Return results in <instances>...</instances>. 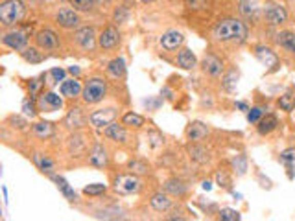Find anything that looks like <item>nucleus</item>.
Returning a JSON list of instances; mask_svg holds the SVG:
<instances>
[{"label": "nucleus", "mask_w": 295, "mask_h": 221, "mask_svg": "<svg viewBox=\"0 0 295 221\" xmlns=\"http://www.w3.org/2000/svg\"><path fill=\"white\" fill-rule=\"evenodd\" d=\"M214 37L220 41H244L247 37V30L236 18H227L214 28Z\"/></svg>", "instance_id": "1"}, {"label": "nucleus", "mask_w": 295, "mask_h": 221, "mask_svg": "<svg viewBox=\"0 0 295 221\" xmlns=\"http://www.w3.org/2000/svg\"><path fill=\"white\" fill-rule=\"evenodd\" d=\"M63 79H65L63 69H52L50 72H48V83H50V85H57V83L63 81Z\"/></svg>", "instance_id": "31"}, {"label": "nucleus", "mask_w": 295, "mask_h": 221, "mask_svg": "<svg viewBox=\"0 0 295 221\" xmlns=\"http://www.w3.org/2000/svg\"><path fill=\"white\" fill-rule=\"evenodd\" d=\"M161 45L166 50H177V46L183 45V35L179 32H166L161 39Z\"/></svg>", "instance_id": "13"}, {"label": "nucleus", "mask_w": 295, "mask_h": 221, "mask_svg": "<svg viewBox=\"0 0 295 221\" xmlns=\"http://www.w3.org/2000/svg\"><path fill=\"white\" fill-rule=\"evenodd\" d=\"M235 78H238V74H236V72H230L229 76L225 78V89H227V91H233V85L236 83Z\"/></svg>", "instance_id": "42"}, {"label": "nucleus", "mask_w": 295, "mask_h": 221, "mask_svg": "<svg viewBox=\"0 0 295 221\" xmlns=\"http://www.w3.org/2000/svg\"><path fill=\"white\" fill-rule=\"evenodd\" d=\"M129 168H131L135 173H146V171H148V166L144 164V162H140V161L129 162Z\"/></svg>", "instance_id": "39"}, {"label": "nucleus", "mask_w": 295, "mask_h": 221, "mask_svg": "<svg viewBox=\"0 0 295 221\" xmlns=\"http://www.w3.org/2000/svg\"><path fill=\"white\" fill-rule=\"evenodd\" d=\"M203 188H205V190H210L212 184H210V183H203Z\"/></svg>", "instance_id": "47"}, {"label": "nucleus", "mask_w": 295, "mask_h": 221, "mask_svg": "<svg viewBox=\"0 0 295 221\" xmlns=\"http://www.w3.org/2000/svg\"><path fill=\"white\" fill-rule=\"evenodd\" d=\"M125 17H128V11H125V8H118L115 11V20H116V23H122Z\"/></svg>", "instance_id": "44"}, {"label": "nucleus", "mask_w": 295, "mask_h": 221, "mask_svg": "<svg viewBox=\"0 0 295 221\" xmlns=\"http://www.w3.org/2000/svg\"><path fill=\"white\" fill-rule=\"evenodd\" d=\"M69 72H70V74H76V76H78V74H79V69H78V67H70Z\"/></svg>", "instance_id": "45"}, {"label": "nucleus", "mask_w": 295, "mask_h": 221, "mask_svg": "<svg viewBox=\"0 0 295 221\" xmlns=\"http://www.w3.org/2000/svg\"><path fill=\"white\" fill-rule=\"evenodd\" d=\"M236 107H238V109H242V110H249L247 105H245V103H242V101H240V103H236Z\"/></svg>", "instance_id": "46"}, {"label": "nucleus", "mask_w": 295, "mask_h": 221, "mask_svg": "<svg viewBox=\"0 0 295 221\" xmlns=\"http://www.w3.org/2000/svg\"><path fill=\"white\" fill-rule=\"evenodd\" d=\"M260 116H262V109H258V107H255V109H249V113H247V120H249V122H251V124L258 122V120H260Z\"/></svg>", "instance_id": "40"}, {"label": "nucleus", "mask_w": 295, "mask_h": 221, "mask_svg": "<svg viewBox=\"0 0 295 221\" xmlns=\"http://www.w3.org/2000/svg\"><path fill=\"white\" fill-rule=\"evenodd\" d=\"M26 13L23 0H6L0 4V23L4 26H13Z\"/></svg>", "instance_id": "2"}, {"label": "nucleus", "mask_w": 295, "mask_h": 221, "mask_svg": "<svg viewBox=\"0 0 295 221\" xmlns=\"http://www.w3.org/2000/svg\"><path fill=\"white\" fill-rule=\"evenodd\" d=\"M257 57L260 59V63H262L264 67H269V69L277 67V55L273 54L269 48H266V46H258V48H257Z\"/></svg>", "instance_id": "14"}, {"label": "nucleus", "mask_w": 295, "mask_h": 221, "mask_svg": "<svg viewBox=\"0 0 295 221\" xmlns=\"http://www.w3.org/2000/svg\"><path fill=\"white\" fill-rule=\"evenodd\" d=\"M203 67H205V70H207L210 76H218V74L221 72V61L218 59V57H214V55H208V57H205V61H203Z\"/></svg>", "instance_id": "18"}, {"label": "nucleus", "mask_w": 295, "mask_h": 221, "mask_svg": "<svg viewBox=\"0 0 295 221\" xmlns=\"http://www.w3.org/2000/svg\"><path fill=\"white\" fill-rule=\"evenodd\" d=\"M81 92V85L78 79H63L61 83V94L69 98H76Z\"/></svg>", "instance_id": "15"}, {"label": "nucleus", "mask_w": 295, "mask_h": 221, "mask_svg": "<svg viewBox=\"0 0 295 221\" xmlns=\"http://www.w3.org/2000/svg\"><path fill=\"white\" fill-rule=\"evenodd\" d=\"M0 216H2V210H0Z\"/></svg>", "instance_id": "50"}, {"label": "nucleus", "mask_w": 295, "mask_h": 221, "mask_svg": "<svg viewBox=\"0 0 295 221\" xmlns=\"http://www.w3.org/2000/svg\"><path fill=\"white\" fill-rule=\"evenodd\" d=\"M240 11L247 15V17H251L257 11V0H242L240 2Z\"/></svg>", "instance_id": "30"}, {"label": "nucleus", "mask_w": 295, "mask_h": 221, "mask_svg": "<svg viewBox=\"0 0 295 221\" xmlns=\"http://www.w3.org/2000/svg\"><path fill=\"white\" fill-rule=\"evenodd\" d=\"M140 2H146V4H148V2H153V0H140Z\"/></svg>", "instance_id": "48"}, {"label": "nucleus", "mask_w": 295, "mask_h": 221, "mask_svg": "<svg viewBox=\"0 0 295 221\" xmlns=\"http://www.w3.org/2000/svg\"><path fill=\"white\" fill-rule=\"evenodd\" d=\"M264 15H266L267 23H271V24H281L286 20V9L282 8V6H277V4L266 6Z\"/></svg>", "instance_id": "10"}, {"label": "nucleus", "mask_w": 295, "mask_h": 221, "mask_svg": "<svg viewBox=\"0 0 295 221\" xmlns=\"http://www.w3.org/2000/svg\"><path fill=\"white\" fill-rule=\"evenodd\" d=\"M39 107H41V110H48V113L59 110L61 107H63V100H61L55 92H45V94H41V98H39Z\"/></svg>", "instance_id": "7"}, {"label": "nucleus", "mask_w": 295, "mask_h": 221, "mask_svg": "<svg viewBox=\"0 0 295 221\" xmlns=\"http://www.w3.org/2000/svg\"><path fill=\"white\" fill-rule=\"evenodd\" d=\"M279 45L281 46H284L286 50H290V52H293L295 54V35L293 33H290V32H282V33H279Z\"/></svg>", "instance_id": "23"}, {"label": "nucleus", "mask_w": 295, "mask_h": 221, "mask_svg": "<svg viewBox=\"0 0 295 221\" xmlns=\"http://www.w3.org/2000/svg\"><path fill=\"white\" fill-rule=\"evenodd\" d=\"M33 2H41V0H33Z\"/></svg>", "instance_id": "49"}, {"label": "nucleus", "mask_w": 295, "mask_h": 221, "mask_svg": "<svg viewBox=\"0 0 295 221\" xmlns=\"http://www.w3.org/2000/svg\"><path fill=\"white\" fill-rule=\"evenodd\" d=\"M106 190H107L106 184L96 183V184H89V186H85V188H83V193H87V195H100V193H103Z\"/></svg>", "instance_id": "32"}, {"label": "nucleus", "mask_w": 295, "mask_h": 221, "mask_svg": "<svg viewBox=\"0 0 295 221\" xmlns=\"http://www.w3.org/2000/svg\"><path fill=\"white\" fill-rule=\"evenodd\" d=\"M23 109H24V115H28V116H33L35 115V109H33V103L32 101H24L23 103Z\"/></svg>", "instance_id": "43"}, {"label": "nucleus", "mask_w": 295, "mask_h": 221, "mask_svg": "<svg viewBox=\"0 0 295 221\" xmlns=\"http://www.w3.org/2000/svg\"><path fill=\"white\" fill-rule=\"evenodd\" d=\"M166 190L172 193H179V195L184 193V186L181 181H168V183H166Z\"/></svg>", "instance_id": "34"}, {"label": "nucleus", "mask_w": 295, "mask_h": 221, "mask_svg": "<svg viewBox=\"0 0 295 221\" xmlns=\"http://www.w3.org/2000/svg\"><path fill=\"white\" fill-rule=\"evenodd\" d=\"M207 133H208L207 125H203L201 122H194L188 129V137L192 138V140H201L203 137H207Z\"/></svg>", "instance_id": "19"}, {"label": "nucleus", "mask_w": 295, "mask_h": 221, "mask_svg": "<svg viewBox=\"0 0 295 221\" xmlns=\"http://www.w3.org/2000/svg\"><path fill=\"white\" fill-rule=\"evenodd\" d=\"M107 70H109V74L113 78H122L125 74V61L122 59V57H116V59H113L109 63Z\"/></svg>", "instance_id": "17"}, {"label": "nucleus", "mask_w": 295, "mask_h": 221, "mask_svg": "<svg viewBox=\"0 0 295 221\" xmlns=\"http://www.w3.org/2000/svg\"><path fill=\"white\" fill-rule=\"evenodd\" d=\"M35 161L37 164H39V168H41L43 171H50L52 166H54V162L48 159V157H43V155H35Z\"/></svg>", "instance_id": "36"}, {"label": "nucleus", "mask_w": 295, "mask_h": 221, "mask_svg": "<svg viewBox=\"0 0 295 221\" xmlns=\"http://www.w3.org/2000/svg\"><path fill=\"white\" fill-rule=\"evenodd\" d=\"M67 124H69L70 127H81L83 116L81 113H79V109H72V113H70L69 118H67Z\"/></svg>", "instance_id": "29"}, {"label": "nucleus", "mask_w": 295, "mask_h": 221, "mask_svg": "<svg viewBox=\"0 0 295 221\" xmlns=\"http://www.w3.org/2000/svg\"><path fill=\"white\" fill-rule=\"evenodd\" d=\"M177 61H179V67H183L186 70L196 67V55L192 54V50H183L179 54V57H177Z\"/></svg>", "instance_id": "20"}, {"label": "nucleus", "mask_w": 295, "mask_h": 221, "mask_svg": "<svg viewBox=\"0 0 295 221\" xmlns=\"http://www.w3.org/2000/svg\"><path fill=\"white\" fill-rule=\"evenodd\" d=\"M54 181L57 183V188H59L61 192H63L65 197L70 199V201H74V199H76V192H74V190L70 188V184L67 183V181H65L63 177H54Z\"/></svg>", "instance_id": "26"}, {"label": "nucleus", "mask_w": 295, "mask_h": 221, "mask_svg": "<svg viewBox=\"0 0 295 221\" xmlns=\"http://www.w3.org/2000/svg\"><path fill=\"white\" fill-rule=\"evenodd\" d=\"M33 133L39 138H48L54 135V127H52V124H48V122H39V124L33 125Z\"/></svg>", "instance_id": "24"}, {"label": "nucleus", "mask_w": 295, "mask_h": 221, "mask_svg": "<svg viewBox=\"0 0 295 221\" xmlns=\"http://www.w3.org/2000/svg\"><path fill=\"white\" fill-rule=\"evenodd\" d=\"M55 18H57V23H59V26L67 28V30H70V28H76L79 24V17L78 13L74 11V9L70 8H63L59 9V13L55 15Z\"/></svg>", "instance_id": "8"}, {"label": "nucleus", "mask_w": 295, "mask_h": 221, "mask_svg": "<svg viewBox=\"0 0 295 221\" xmlns=\"http://www.w3.org/2000/svg\"><path fill=\"white\" fill-rule=\"evenodd\" d=\"M281 159H282V162H284V164L291 170L295 164V149H288V151H284Z\"/></svg>", "instance_id": "37"}, {"label": "nucleus", "mask_w": 295, "mask_h": 221, "mask_svg": "<svg viewBox=\"0 0 295 221\" xmlns=\"http://www.w3.org/2000/svg\"><path fill=\"white\" fill-rule=\"evenodd\" d=\"M35 41L41 48H46V50H52V48H57V46H59V37L55 35L52 30H41V32L35 35Z\"/></svg>", "instance_id": "9"}, {"label": "nucleus", "mask_w": 295, "mask_h": 221, "mask_svg": "<svg viewBox=\"0 0 295 221\" xmlns=\"http://www.w3.org/2000/svg\"><path fill=\"white\" fill-rule=\"evenodd\" d=\"M91 164H94V166H106L107 164V155H106V149L101 146H96L94 147V151H92V155H91Z\"/></svg>", "instance_id": "25"}, {"label": "nucleus", "mask_w": 295, "mask_h": 221, "mask_svg": "<svg viewBox=\"0 0 295 221\" xmlns=\"http://www.w3.org/2000/svg\"><path fill=\"white\" fill-rule=\"evenodd\" d=\"M115 190L118 193L129 195V193H135L140 190V181L135 175H120L115 181Z\"/></svg>", "instance_id": "4"}, {"label": "nucleus", "mask_w": 295, "mask_h": 221, "mask_svg": "<svg viewBox=\"0 0 295 221\" xmlns=\"http://www.w3.org/2000/svg\"><path fill=\"white\" fill-rule=\"evenodd\" d=\"M124 124L125 125H133V127H140L144 124V118L138 115H133V113H129V115L124 116Z\"/></svg>", "instance_id": "33"}, {"label": "nucleus", "mask_w": 295, "mask_h": 221, "mask_svg": "<svg viewBox=\"0 0 295 221\" xmlns=\"http://www.w3.org/2000/svg\"><path fill=\"white\" fill-rule=\"evenodd\" d=\"M76 41H78L85 50L92 48V46H94V30H92L91 26H85L81 28V30H78V32H76Z\"/></svg>", "instance_id": "11"}, {"label": "nucleus", "mask_w": 295, "mask_h": 221, "mask_svg": "<svg viewBox=\"0 0 295 221\" xmlns=\"http://www.w3.org/2000/svg\"><path fill=\"white\" fill-rule=\"evenodd\" d=\"M4 45L13 48V50H24L28 45V35L23 32V30H15V32H9L4 35Z\"/></svg>", "instance_id": "5"}, {"label": "nucleus", "mask_w": 295, "mask_h": 221, "mask_svg": "<svg viewBox=\"0 0 295 221\" xmlns=\"http://www.w3.org/2000/svg\"><path fill=\"white\" fill-rule=\"evenodd\" d=\"M277 127V118L271 115H267L266 118H262L260 122H258V131L262 135H267V133H271L273 129Z\"/></svg>", "instance_id": "22"}, {"label": "nucleus", "mask_w": 295, "mask_h": 221, "mask_svg": "<svg viewBox=\"0 0 295 221\" xmlns=\"http://www.w3.org/2000/svg\"><path fill=\"white\" fill-rule=\"evenodd\" d=\"M96 2H100V0H70V4L74 6V9H78V11H89V9L94 8Z\"/></svg>", "instance_id": "28"}, {"label": "nucleus", "mask_w": 295, "mask_h": 221, "mask_svg": "<svg viewBox=\"0 0 295 221\" xmlns=\"http://www.w3.org/2000/svg\"><path fill=\"white\" fill-rule=\"evenodd\" d=\"M172 205V201L168 199V195H164V193H155L152 197V207L155 208V210H168Z\"/></svg>", "instance_id": "21"}, {"label": "nucleus", "mask_w": 295, "mask_h": 221, "mask_svg": "<svg viewBox=\"0 0 295 221\" xmlns=\"http://www.w3.org/2000/svg\"><path fill=\"white\" fill-rule=\"evenodd\" d=\"M221 219H225V221H238L240 219V214L236 210H233V208H223V210H221Z\"/></svg>", "instance_id": "38"}, {"label": "nucleus", "mask_w": 295, "mask_h": 221, "mask_svg": "<svg viewBox=\"0 0 295 221\" xmlns=\"http://www.w3.org/2000/svg\"><path fill=\"white\" fill-rule=\"evenodd\" d=\"M106 92H107L106 81L100 78H94L83 89V100H85V103H98V101H101L106 98Z\"/></svg>", "instance_id": "3"}, {"label": "nucleus", "mask_w": 295, "mask_h": 221, "mask_svg": "<svg viewBox=\"0 0 295 221\" xmlns=\"http://www.w3.org/2000/svg\"><path fill=\"white\" fill-rule=\"evenodd\" d=\"M106 137L111 138V140H116V142H125V129L118 124H109L106 129Z\"/></svg>", "instance_id": "16"}, {"label": "nucleus", "mask_w": 295, "mask_h": 221, "mask_svg": "<svg viewBox=\"0 0 295 221\" xmlns=\"http://www.w3.org/2000/svg\"><path fill=\"white\" fill-rule=\"evenodd\" d=\"M148 138H150V144H152L153 147L161 146V144H162V137L159 133H155V131H152V133L148 135Z\"/></svg>", "instance_id": "41"}, {"label": "nucleus", "mask_w": 295, "mask_h": 221, "mask_svg": "<svg viewBox=\"0 0 295 221\" xmlns=\"http://www.w3.org/2000/svg\"><path fill=\"white\" fill-rule=\"evenodd\" d=\"M23 57L26 61H30V63H41V61H43L41 52L37 50V48H24Z\"/></svg>", "instance_id": "27"}, {"label": "nucleus", "mask_w": 295, "mask_h": 221, "mask_svg": "<svg viewBox=\"0 0 295 221\" xmlns=\"http://www.w3.org/2000/svg\"><path fill=\"white\" fill-rule=\"evenodd\" d=\"M293 94H291V92H286L284 96H281V101H279V103H281V107L284 110H291L293 109Z\"/></svg>", "instance_id": "35"}, {"label": "nucleus", "mask_w": 295, "mask_h": 221, "mask_svg": "<svg viewBox=\"0 0 295 221\" xmlns=\"http://www.w3.org/2000/svg\"><path fill=\"white\" fill-rule=\"evenodd\" d=\"M116 118L115 109H101L91 115V124L94 127H106V125L113 124V120Z\"/></svg>", "instance_id": "6"}, {"label": "nucleus", "mask_w": 295, "mask_h": 221, "mask_svg": "<svg viewBox=\"0 0 295 221\" xmlns=\"http://www.w3.org/2000/svg\"><path fill=\"white\" fill-rule=\"evenodd\" d=\"M118 32H116L115 28H107V30H103V33L100 35V46L101 48H115L116 45H118Z\"/></svg>", "instance_id": "12"}]
</instances>
